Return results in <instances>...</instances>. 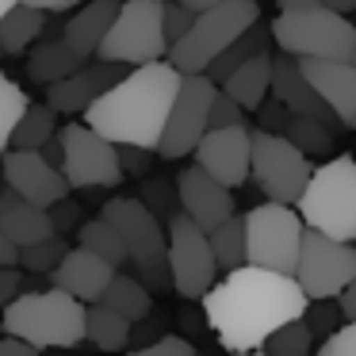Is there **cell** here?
Masks as SVG:
<instances>
[{"label": "cell", "mask_w": 356, "mask_h": 356, "mask_svg": "<svg viewBox=\"0 0 356 356\" xmlns=\"http://www.w3.org/2000/svg\"><path fill=\"white\" fill-rule=\"evenodd\" d=\"M200 302L207 330L230 353H257L276 325L307 310L299 280L249 261L238 268H226V280H215L200 295Z\"/></svg>", "instance_id": "cell-1"}, {"label": "cell", "mask_w": 356, "mask_h": 356, "mask_svg": "<svg viewBox=\"0 0 356 356\" xmlns=\"http://www.w3.org/2000/svg\"><path fill=\"white\" fill-rule=\"evenodd\" d=\"M180 77L184 73L165 58L131 65V73H123L115 85L104 88L81 115L92 131H100L115 146L157 149L165 115H169L172 96L180 88Z\"/></svg>", "instance_id": "cell-2"}, {"label": "cell", "mask_w": 356, "mask_h": 356, "mask_svg": "<svg viewBox=\"0 0 356 356\" xmlns=\"http://www.w3.org/2000/svg\"><path fill=\"white\" fill-rule=\"evenodd\" d=\"M85 307L62 287L50 291H27L4 302L0 330L24 337L35 348H73L85 341Z\"/></svg>", "instance_id": "cell-3"}, {"label": "cell", "mask_w": 356, "mask_h": 356, "mask_svg": "<svg viewBox=\"0 0 356 356\" xmlns=\"http://www.w3.org/2000/svg\"><path fill=\"white\" fill-rule=\"evenodd\" d=\"M295 207L302 226L341 241H356V157L341 154L310 169V180Z\"/></svg>", "instance_id": "cell-4"}, {"label": "cell", "mask_w": 356, "mask_h": 356, "mask_svg": "<svg viewBox=\"0 0 356 356\" xmlns=\"http://www.w3.org/2000/svg\"><path fill=\"white\" fill-rule=\"evenodd\" d=\"M261 19V0H218L211 8L195 12L192 27L165 50V62L180 73H203L218 50H226L249 24Z\"/></svg>", "instance_id": "cell-5"}, {"label": "cell", "mask_w": 356, "mask_h": 356, "mask_svg": "<svg viewBox=\"0 0 356 356\" xmlns=\"http://www.w3.org/2000/svg\"><path fill=\"white\" fill-rule=\"evenodd\" d=\"M310 157L284 131H249V180L264 192V200L295 203L310 180Z\"/></svg>", "instance_id": "cell-6"}, {"label": "cell", "mask_w": 356, "mask_h": 356, "mask_svg": "<svg viewBox=\"0 0 356 356\" xmlns=\"http://www.w3.org/2000/svg\"><path fill=\"white\" fill-rule=\"evenodd\" d=\"M268 31L276 47L291 58H348L356 24L318 4L307 12H280V19H272Z\"/></svg>", "instance_id": "cell-7"}, {"label": "cell", "mask_w": 356, "mask_h": 356, "mask_svg": "<svg viewBox=\"0 0 356 356\" xmlns=\"http://www.w3.org/2000/svg\"><path fill=\"white\" fill-rule=\"evenodd\" d=\"M245 218V261L261 264L272 272H295L299 261V241H302V218L295 203H257Z\"/></svg>", "instance_id": "cell-8"}, {"label": "cell", "mask_w": 356, "mask_h": 356, "mask_svg": "<svg viewBox=\"0 0 356 356\" xmlns=\"http://www.w3.org/2000/svg\"><path fill=\"white\" fill-rule=\"evenodd\" d=\"M169 42L161 31V0H119V12L104 31L96 58L123 65H142L165 58Z\"/></svg>", "instance_id": "cell-9"}, {"label": "cell", "mask_w": 356, "mask_h": 356, "mask_svg": "<svg viewBox=\"0 0 356 356\" xmlns=\"http://www.w3.org/2000/svg\"><path fill=\"white\" fill-rule=\"evenodd\" d=\"M62 138V177L70 192H88V188H115L123 184V169H119V146L108 142L100 131L88 123H70L58 131Z\"/></svg>", "instance_id": "cell-10"}, {"label": "cell", "mask_w": 356, "mask_h": 356, "mask_svg": "<svg viewBox=\"0 0 356 356\" xmlns=\"http://www.w3.org/2000/svg\"><path fill=\"white\" fill-rule=\"evenodd\" d=\"M291 276L299 280L307 299H337V291L356 276V241H341L302 226L299 261Z\"/></svg>", "instance_id": "cell-11"}, {"label": "cell", "mask_w": 356, "mask_h": 356, "mask_svg": "<svg viewBox=\"0 0 356 356\" xmlns=\"http://www.w3.org/2000/svg\"><path fill=\"white\" fill-rule=\"evenodd\" d=\"M165 257H169V272H172V287L180 299L195 302L218 276L215 253H211L207 230L195 226L184 211L165 218Z\"/></svg>", "instance_id": "cell-12"}, {"label": "cell", "mask_w": 356, "mask_h": 356, "mask_svg": "<svg viewBox=\"0 0 356 356\" xmlns=\"http://www.w3.org/2000/svg\"><path fill=\"white\" fill-rule=\"evenodd\" d=\"M215 81L207 73H184L180 77V88L172 96V108L165 115V127H161V142H157L154 154L165 157V161H180L195 149V142L203 138L207 131V111H211V100H215Z\"/></svg>", "instance_id": "cell-13"}, {"label": "cell", "mask_w": 356, "mask_h": 356, "mask_svg": "<svg viewBox=\"0 0 356 356\" xmlns=\"http://www.w3.org/2000/svg\"><path fill=\"white\" fill-rule=\"evenodd\" d=\"M192 154L200 169H207L211 177L222 180L234 192V188H241L249 180V127L245 123L207 127Z\"/></svg>", "instance_id": "cell-14"}, {"label": "cell", "mask_w": 356, "mask_h": 356, "mask_svg": "<svg viewBox=\"0 0 356 356\" xmlns=\"http://www.w3.org/2000/svg\"><path fill=\"white\" fill-rule=\"evenodd\" d=\"M100 218L119 234V241L127 245L131 261H146V257L165 253V226L138 195H123V200L104 203Z\"/></svg>", "instance_id": "cell-15"}, {"label": "cell", "mask_w": 356, "mask_h": 356, "mask_svg": "<svg viewBox=\"0 0 356 356\" xmlns=\"http://www.w3.org/2000/svg\"><path fill=\"white\" fill-rule=\"evenodd\" d=\"M4 161H0V172H4V184L12 192H19L24 200L39 203V207H50L54 200L70 195V184H65L62 169L50 165L39 149H4Z\"/></svg>", "instance_id": "cell-16"}, {"label": "cell", "mask_w": 356, "mask_h": 356, "mask_svg": "<svg viewBox=\"0 0 356 356\" xmlns=\"http://www.w3.org/2000/svg\"><path fill=\"white\" fill-rule=\"evenodd\" d=\"M123 70H131V65L108 62V58H100V62H92V65L81 62L73 73H65V77L42 85L47 88V104L58 111V115L73 119V115H81V111H85L108 85H115V81L123 77Z\"/></svg>", "instance_id": "cell-17"}, {"label": "cell", "mask_w": 356, "mask_h": 356, "mask_svg": "<svg viewBox=\"0 0 356 356\" xmlns=\"http://www.w3.org/2000/svg\"><path fill=\"white\" fill-rule=\"evenodd\" d=\"M302 77L310 81L325 108L337 115L341 127H353L356 119V65L348 58H295Z\"/></svg>", "instance_id": "cell-18"}, {"label": "cell", "mask_w": 356, "mask_h": 356, "mask_svg": "<svg viewBox=\"0 0 356 356\" xmlns=\"http://www.w3.org/2000/svg\"><path fill=\"white\" fill-rule=\"evenodd\" d=\"M177 203L195 226L211 230L215 222H222L226 215H234V195L222 180H215L207 169L192 165L177 177Z\"/></svg>", "instance_id": "cell-19"}, {"label": "cell", "mask_w": 356, "mask_h": 356, "mask_svg": "<svg viewBox=\"0 0 356 356\" xmlns=\"http://www.w3.org/2000/svg\"><path fill=\"white\" fill-rule=\"evenodd\" d=\"M268 92L276 96L291 115H310V119H318V123H325V127H341L337 115L325 108V100L310 88V81L302 77L299 62H295L291 54H284V50H280V58H272V85H268Z\"/></svg>", "instance_id": "cell-20"}, {"label": "cell", "mask_w": 356, "mask_h": 356, "mask_svg": "<svg viewBox=\"0 0 356 356\" xmlns=\"http://www.w3.org/2000/svg\"><path fill=\"white\" fill-rule=\"evenodd\" d=\"M111 272H115V264H111V261H104V257L92 253V249L77 245V249H65V257L47 272V276H50V284L62 287V291H70L73 299L96 302V299H100V291L108 287Z\"/></svg>", "instance_id": "cell-21"}, {"label": "cell", "mask_w": 356, "mask_h": 356, "mask_svg": "<svg viewBox=\"0 0 356 356\" xmlns=\"http://www.w3.org/2000/svg\"><path fill=\"white\" fill-rule=\"evenodd\" d=\"M0 230L8 234L19 249L39 241V238H47V234H58L54 222H50V211L39 207V203H31V200H24V195L12 192L8 184L0 192Z\"/></svg>", "instance_id": "cell-22"}, {"label": "cell", "mask_w": 356, "mask_h": 356, "mask_svg": "<svg viewBox=\"0 0 356 356\" xmlns=\"http://www.w3.org/2000/svg\"><path fill=\"white\" fill-rule=\"evenodd\" d=\"M115 12H119V0H81L77 8H70L62 39L70 42L73 50H81L85 58H92L96 47H100V39H104V31H108L111 19H115Z\"/></svg>", "instance_id": "cell-23"}, {"label": "cell", "mask_w": 356, "mask_h": 356, "mask_svg": "<svg viewBox=\"0 0 356 356\" xmlns=\"http://www.w3.org/2000/svg\"><path fill=\"white\" fill-rule=\"evenodd\" d=\"M268 85H272V54L268 50L245 58L238 70H230L222 81H218V88H222L226 96H234L245 111H253L257 104L268 96Z\"/></svg>", "instance_id": "cell-24"}, {"label": "cell", "mask_w": 356, "mask_h": 356, "mask_svg": "<svg viewBox=\"0 0 356 356\" xmlns=\"http://www.w3.org/2000/svg\"><path fill=\"white\" fill-rule=\"evenodd\" d=\"M42 27H47V12L16 0V4L0 16V54H12V58L27 54V50L35 47V39L42 35Z\"/></svg>", "instance_id": "cell-25"}, {"label": "cell", "mask_w": 356, "mask_h": 356, "mask_svg": "<svg viewBox=\"0 0 356 356\" xmlns=\"http://www.w3.org/2000/svg\"><path fill=\"white\" fill-rule=\"evenodd\" d=\"M96 302L111 307L115 314H123L127 322H138V318L154 307V291H149L138 276H127V272L115 268V272H111V280H108V287L100 291V299H96Z\"/></svg>", "instance_id": "cell-26"}, {"label": "cell", "mask_w": 356, "mask_h": 356, "mask_svg": "<svg viewBox=\"0 0 356 356\" xmlns=\"http://www.w3.org/2000/svg\"><path fill=\"white\" fill-rule=\"evenodd\" d=\"M81 62H88V58L81 54V50H73L65 39L39 42V47H31V58H27V77H31L35 85H50V81L73 73Z\"/></svg>", "instance_id": "cell-27"}, {"label": "cell", "mask_w": 356, "mask_h": 356, "mask_svg": "<svg viewBox=\"0 0 356 356\" xmlns=\"http://www.w3.org/2000/svg\"><path fill=\"white\" fill-rule=\"evenodd\" d=\"M85 341H92L104 353H119L131 341V322L123 314H115L111 307H104V302H88L85 307Z\"/></svg>", "instance_id": "cell-28"}, {"label": "cell", "mask_w": 356, "mask_h": 356, "mask_svg": "<svg viewBox=\"0 0 356 356\" xmlns=\"http://www.w3.org/2000/svg\"><path fill=\"white\" fill-rule=\"evenodd\" d=\"M268 39H272V31H268V27H261V19H257V24H249L245 31H241L238 39H234L230 47H226V50H218V54L211 58V65H207L203 73H207V77L218 85V81H222L230 70H238V65L245 62V58L261 54V50L268 47Z\"/></svg>", "instance_id": "cell-29"}, {"label": "cell", "mask_w": 356, "mask_h": 356, "mask_svg": "<svg viewBox=\"0 0 356 356\" xmlns=\"http://www.w3.org/2000/svg\"><path fill=\"white\" fill-rule=\"evenodd\" d=\"M211 253H215L218 268H238L245 264V218L241 215H226L222 222H215L207 230Z\"/></svg>", "instance_id": "cell-30"}, {"label": "cell", "mask_w": 356, "mask_h": 356, "mask_svg": "<svg viewBox=\"0 0 356 356\" xmlns=\"http://www.w3.org/2000/svg\"><path fill=\"white\" fill-rule=\"evenodd\" d=\"M54 131H58V111L50 108L47 100H42V104H27L24 115H19V123H16V131H12L8 146L12 149H39Z\"/></svg>", "instance_id": "cell-31"}, {"label": "cell", "mask_w": 356, "mask_h": 356, "mask_svg": "<svg viewBox=\"0 0 356 356\" xmlns=\"http://www.w3.org/2000/svg\"><path fill=\"white\" fill-rule=\"evenodd\" d=\"M77 245H85V249H92L96 257H104V261H111L119 268V264H127L131 257H127V245L119 241V234L111 230L104 218H88V222H81V230H77Z\"/></svg>", "instance_id": "cell-32"}, {"label": "cell", "mask_w": 356, "mask_h": 356, "mask_svg": "<svg viewBox=\"0 0 356 356\" xmlns=\"http://www.w3.org/2000/svg\"><path fill=\"white\" fill-rule=\"evenodd\" d=\"M261 348L272 356H307L310 348H314V333H310V325L302 322V314H299V318H287L284 325H276V330L264 337Z\"/></svg>", "instance_id": "cell-33"}, {"label": "cell", "mask_w": 356, "mask_h": 356, "mask_svg": "<svg viewBox=\"0 0 356 356\" xmlns=\"http://www.w3.org/2000/svg\"><path fill=\"white\" fill-rule=\"evenodd\" d=\"M27 104H31V100H27V92L8 77V73L0 70V154L8 149L12 131H16V123H19V115H24Z\"/></svg>", "instance_id": "cell-34"}, {"label": "cell", "mask_w": 356, "mask_h": 356, "mask_svg": "<svg viewBox=\"0 0 356 356\" xmlns=\"http://www.w3.org/2000/svg\"><path fill=\"white\" fill-rule=\"evenodd\" d=\"M330 131L333 127H325V123H318V119H310V115H287V123H284V134L295 142V146L302 149V154H325L330 149Z\"/></svg>", "instance_id": "cell-35"}, {"label": "cell", "mask_w": 356, "mask_h": 356, "mask_svg": "<svg viewBox=\"0 0 356 356\" xmlns=\"http://www.w3.org/2000/svg\"><path fill=\"white\" fill-rule=\"evenodd\" d=\"M65 249H70V245H65L62 234H47V238H39V241H31V245L19 249V261L16 264H24L27 272H50L65 257Z\"/></svg>", "instance_id": "cell-36"}, {"label": "cell", "mask_w": 356, "mask_h": 356, "mask_svg": "<svg viewBox=\"0 0 356 356\" xmlns=\"http://www.w3.org/2000/svg\"><path fill=\"white\" fill-rule=\"evenodd\" d=\"M302 322L310 325L314 341H325L333 330H337L345 318H341V307L337 299H307V310H302Z\"/></svg>", "instance_id": "cell-37"}, {"label": "cell", "mask_w": 356, "mask_h": 356, "mask_svg": "<svg viewBox=\"0 0 356 356\" xmlns=\"http://www.w3.org/2000/svg\"><path fill=\"white\" fill-rule=\"evenodd\" d=\"M138 200L146 203V207L154 211L157 218H169V215H177V211H180V203H177V184H169V180H146Z\"/></svg>", "instance_id": "cell-38"}, {"label": "cell", "mask_w": 356, "mask_h": 356, "mask_svg": "<svg viewBox=\"0 0 356 356\" xmlns=\"http://www.w3.org/2000/svg\"><path fill=\"white\" fill-rule=\"evenodd\" d=\"M161 333H169V318H165L157 307H149L146 314L138 318V322H131V341H127V345L142 353V348H146L149 341H157Z\"/></svg>", "instance_id": "cell-39"}, {"label": "cell", "mask_w": 356, "mask_h": 356, "mask_svg": "<svg viewBox=\"0 0 356 356\" xmlns=\"http://www.w3.org/2000/svg\"><path fill=\"white\" fill-rule=\"evenodd\" d=\"M192 19H195V12L188 8V4H180V0H161V31H165V42H169V47L192 27Z\"/></svg>", "instance_id": "cell-40"}, {"label": "cell", "mask_w": 356, "mask_h": 356, "mask_svg": "<svg viewBox=\"0 0 356 356\" xmlns=\"http://www.w3.org/2000/svg\"><path fill=\"white\" fill-rule=\"evenodd\" d=\"M134 268H138V280L149 287V291L172 287V272H169V257H165V253L146 257V261H134Z\"/></svg>", "instance_id": "cell-41"}, {"label": "cell", "mask_w": 356, "mask_h": 356, "mask_svg": "<svg viewBox=\"0 0 356 356\" xmlns=\"http://www.w3.org/2000/svg\"><path fill=\"white\" fill-rule=\"evenodd\" d=\"M230 123H245V108L234 96H226L222 88H215V100L207 111V127H230Z\"/></svg>", "instance_id": "cell-42"}, {"label": "cell", "mask_w": 356, "mask_h": 356, "mask_svg": "<svg viewBox=\"0 0 356 356\" xmlns=\"http://www.w3.org/2000/svg\"><path fill=\"white\" fill-rule=\"evenodd\" d=\"M318 353L322 356H356V318L353 322H341L337 330L318 345Z\"/></svg>", "instance_id": "cell-43"}, {"label": "cell", "mask_w": 356, "mask_h": 356, "mask_svg": "<svg viewBox=\"0 0 356 356\" xmlns=\"http://www.w3.org/2000/svg\"><path fill=\"white\" fill-rule=\"evenodd\" d=\"M142 356H195V345L180 333H161L157 341H149L142 348Z\"/></svg>", "instance_id": "cell-44"}, {"label": "cell", "mask_w": 356, "mask_h": 356, "mask_svg": "<svg viewBox=\"0 0 356 356\" xmlns=\"http://www.w3.org/2000/svg\"><path fill=\"white\" fill-rule=\"evenodd\" d=\"M47 211H50V222H54V230H58V234H70L73 226L81 222V203H73L70 195H62V200H54Z\"/></svg>", "instance_id": "cell-45"}, {"label": "cell", "mask_w": 356, "mask_h": 356, "mask_svg": "<svg viewBox=\"0 0 356 356\" xmlns=\"http://www.w3.org/2000/svg\"><path fill=\"white\" fill-rule=\"evenodd\" d=\"M253 111H257V119H261V127H264V131H284L287 115H291V111H287L284 104L276 100V96H272V100H268V96H264V100L257 104Z\"/></svg>", "instance_id": "cell-46"}, {"label": "cell", "mask_w": 356, "mask_h": 356, "mask_svg": "<svg viewBox=\"0 0 356 356\" xmlns=\"http://www.w3.org/2000/svg\"><path fill=\"white\" fill-rule=\"evenodd\" d=\"M149 154L154 149H142V146H119V169L134 172V177H142V172H149Z\"/></svg>", "instance_id": "cell-47"}, {"label": "cell", "mask_w": 356, "mask_h": 356, "mask_svg": "<svg viewBox=\"0 0 356 356\" xmlns=\"http://www.w3.org/2000/svg\"><path fill=\"white\" fill-rule=\"evenodd\" d=\"M19 287H24V280H19L16 264H0V307L16 299V295H19Z\"/></svg>", "instance_id": "cell-48"}, {"label": "cell", "mask_w": 356, "mask_h": 356, "mask_svg": "<svg viewBox=\"0 0 356 356\" xmlns=\"http://www.w3.org/2000/svg\"><path fill=\"white\" fill-rule=\"evenodd\" d=\"M35 353H39V348L27 345L16 333H4V337H0V356H35Z\"/></svg>", "instance_id": "cell-49"}, {"label": "cell", "mask_w": 356, "mask_h": 356, "mask_svg": "<svg viewBox=\"0 0 356 356\" xmlns=\"http://www.w3.org/2000/svg\"><path fill=\"white\" fill-rule=\"evenodd\" d=\"M337 307H341V318H345V322H353V318H356V276L337 291Z\"/></svg>", "instance_id": "cell-50"}, {"label": "cell", "mask_w": 356, "mask_h": 356, "mask_svg": "<svg viewBox=\"0 0 356 356\" xmlns=\"http://www.w3.org/2000/svg\"><path fill=\"white\" fill-rule=\"evenodd\" d=\"M24 4L42 8V12H70V8H77L81 0H24Z\"/></svg>", "instance_id": "cell-51"}, {"label": "cell", "mask_w": 356, "mask_h": 356, "mask_svg": "<svg viewBox=\"0 0 356 356\" xmlns=\"http://www.w3.org/2000/svg\"><path fill=\"white\" fill-rule=\"evenodd\" d=\"M16 261H19V245L0 230V264H16Z\"/></svg>", "instance_id": "cell-52"}, {"label": "cell", "mask_w": 356, "mask_h": 356, "mask_svg": "<svg viewBox=\"0 0 356 356\" xmlns=\"http://www.w3.org/2000/svg\"><path fill=\"white\" fill-rule=\"evenodd\" d=\"M322 0H280V12H307V8H318Z\"/></svg>", "instance_id": "cell-53"}, {"label": "cell", "mask_w": 356, "mask_h": 356, "mask_svg": "<svg viewBox=\"0 0 356 356\" xmlns=\"http://www.w3.org/2000/svg\"><path fill=\"white\" fill-rule=\"evenodd\" d=\"M325 8H333V12H341V16H353L356 12V0H322Z\"/></svg>", "instance_id": "cell-54"}, {"label": "cell", "mask_w": 356, "mask_h": 356, "mask_svg": "<svg viewBox=\"0 0 356 356\" xmlns=\"http://www.w3.org/2000/svg\"><path fill=\"white\" fill-rule=\"evenodd\" d=\"M180 330H184V333H200L203 325H200V318H195L192 310H184V314H180Z\"/></svg>", "instance_id": "cell-55"}, {"label": "cell", "mask_w": 356, "mask_h": 356, "mask_svg": "<svg viewBox=\"0 0 356 356\" xmlns=\"http://www.w3.org/2000/svg\"><path fill=\"white\" fill-rule=\"evenodd\" d=\"M180 4H188L192 12H203V8H211V4H218V0H180Z\"/></svg>", "instance_id": "cell-56"}, {"label": "cell", "mask_w": 356, "mask_h": 356, "mask_svg": "<svg viewBox=\"0 0 356 356\" xmlns=\"http://www.w3.org/2000/svg\"><path fill=\"white\" fill-rule=\"evenodd\" d=\"M348 62L356 65V35H353V47H348Z\"/></svg>", "instance_id": "cell-57"}, {"label": "cell", "mask_w": 356, "mask_h": 356, "mask_svg": "<svg viewBox=\"0 0 356 356\" xmlns=\"http://www.w3.org/2000/svg\"><path fill=\"white\" fill-rule=\"evenodd\" d=\"M12 4H16V0H0V16H4V12L12 8Z\"/></svg>", "instance_id": "cell-58"}, {"label": "cell", "mask_w": 356, "mask_h": 356, "mask_svg": "<svg viewBox=\"0 0 356 356\" xmlns=\"http://www.w3.org/2000/svg\"><path fill=\"white\" fill-rule=\"evenodd\" d=\"M353 131H356V119H353Z\"/></svg>", "instance_id": "cell-59"}, {"label": "cell", "mask_w": 356, "mask_h": 356, "mask_svg": "<svg viewBox=\"0 0 356 356\" xmlns=\"http://www.w3.org/2000/svg\"><path fill=\"white\" fill-rule=\"evenodd\" d=\"M353 16H356V12H353Z\"/></svg>", "instance_id": "cell-60"}]
</instances>
